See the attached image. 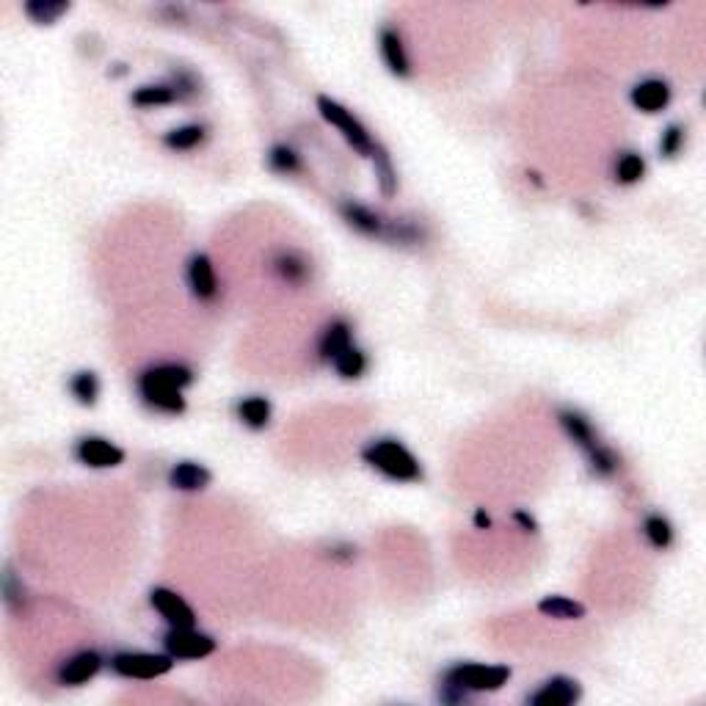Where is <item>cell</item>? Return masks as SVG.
Here are the masks:
<instances>
[{"mask_svg":"<svg viewBox=\"0 0 706 706\" xmlns=\"http://www.w3.org/2000/svg\"><path fill=\"white\" fill-rule=\"evenodd\" d=\"M194 381V367H188L185 362H155V365L144 367L136 376L138 400L149 411L180 417L188 409L185 389L191 387Z\"/></svg>","mask_w":706,"mask_h":706,"instance_id":"6da1fadb","label":"cell"},{"mask_svg":"<svg viewBox=\"0 0 706 706\" xmlns=\"http://www.w3.org/2000/svg\"><path fill=\"white\" fill-rule=\"evenodd\" d=\"M513 671L502 662H456L436 684V701L445 706H461L475 695L497 693L511 682Z\"/></svg>","mask_w":706,"mask_h":706,"instance_id":"7a4b0ae2","label":"cell"},{"mask_svg":"<svg viewBox=\"0 0 706 706\" xmlns=\"http://www.w3.org/2000/svg\"><path fill=\"white\" fill-rule=\"evenodd\" d=\"M362 461L392 483H417L422 480L420 458L400 439H373L362 450Z\"/></svg>","mask_w":706,"mask_h":706,"instance_id":"3957f363","label":"cell"},{"mask_svg":"<svg viewBox=\"0 0 706 706\" xmlns=\"http://www.w3.org/2000/svg\"><path fill=\"white\" fill-rule=\"evenodd\" d=\"M315 105H318V114L323 116V122L334 127L359 158H370L376 152V141L370 136V130L359 122V116L353 114L351 108H345V105L331 100L326 94H320Z\"/></svg>","mask_w":706,"mask_h":706,"instance_id":"277c9868","label":"cell"},{"mask_svg":"<svg viewBox=\"0 0 706 706\" xmlns=\"http://www.w3.org/2000/svg\"><path fill=\"white\" fill-rule=\"evenodd\" d=\"M174 657H169L166 651H114L108 657V668L116 673L119 679H130V682H152L166 676L174 668Z\"/></svg>","mask_w":706,"mask_h":706,"instance_id":"5b68a950","label":"cell"},{"mask_svg":"<svg viewBox=\"0 0 706 706\" xmlns=\"http://www.w3.org/2000/svg\"><path fill=\"white\" fill-rule=\"evenodd\" d=\"M199 94V80L194 78V72L188 69H177L169 80L163 83H147V86H138L130 94V103L136 108H166V105L185 103Z\"/></svg>","mask_w":706,"mask_h":706,"instance_id":"8992f818","label":"cell"},{"mask_svg":"<svg viewBox=\"0 0 706 706\" xmlns=\"http://www.w3.org/2000/svg\"><path fill=\"white\" fill-rule=\"evenodd\" d=\"M160 646L177 662H196L216 654L218 640L196 627H169L160 638Z\"/></svg>","mask_w":706,"mask_h":706,"instance_id":"52a82bcc","label":"cell"},{"mask_svg":"<svg viewBox=\"0 0 706 706\" xmlns=\"http://www.w3.org/2000/svg\"><path fill=\"white\" fill-rule=\"evenodd\" d=\"M72 453L78 458V464L89 469H116L122 467L127 458L125 450L116 445V442L105 439V436H94V433L80 436L75 447H72Z\"/></svg>","mask_w":706,"mask_h":706,"instance_id":"ba28073f","label":"cell"},{"mask_svg":"<svg viewBox=\"0 0 706 706\" xmlns=\"http://www.w3.org/2000/svg\"><path fill=\"white\" fill-rule=\"evenodd\" d=\"M108 660L97 649H80L75 654H69L67 660L58 662L56 682L61 687H83L92 679H97V673L103 671Z\"/></svg>","mask_w":706,"mask_h":706,"instance_id":"9c48e42d","label":"cell"},{"mask_svg":"<svg viewBox=\"0 0 706 706\" xmlns=\"http://www.w3.org/2000/svg\"><path fill=\"white\" fill-rule=\"evenodd\" d=\"M185 282H188L191 296H194L196 301H202V304L216 301L218 293H221L216 262L210 260V254H205V251H194V254L185 260Z\"/></svg>","mask_w":706,"mask_h":706,"instance_id":"30bf717a","label":"cell"},{"mask_svg":"<svg viewBox=\"0 0 706 706\" xmlns=\"http://www.w3.org/2000/svg\"><path fill=\"white\" fill-rule=\"evenodd\" d=\"M149 607L163 618L166 627H196V613L191 604L185 602V596L171 591L166 585H155L149 591Z\"/></svg>","mask_w":706,"mask_h":706,"instance_id":"8fae6325","label":"cell"},{"mask_svg":"<svg viewBox=\"0 0 706 706\" xmlns=\"http://www.w3.org/2000/svg\"><path fill=\"white\" fill-rule=\"evenodd\" d=\"M582 698V684L571 676H549L533 693L524 695L527 706H571Z\"/></svg>","mask_w":706,"mask_h":706,"instance_id":"7c38bea8","label":"cell"},{"mask_svg":"<svg viewBox=\"0 0 706 706\" xmlns=\"http://www.w3.org/2000/svg\"><path fill=\"white\" fill-rule=\"evenodd\" d=\"M673 100V89L671 83L665 78H657V75H649V78H640L632 89H629V103L635 105V111L646 116H657L662 114Z\"/></svg>","mask_w":706,"mask_h":706,"instance_id":"4fadbf2b","label":"cell"},{"mask_svg":"<svg viewBox=\"0 0 706 706\" xmlns=\"http://www.w3.org/2000/svg\"><path fill=\"white\" fill-rule=\"evenodd\" d=\"M378 53H381V61H384V67L389 69V75H395V78L400 80L411 78L414 67H411L409 50H406V39H403V34H400L398 28L384 25V28L378 31Z\"/></svg>","mask_w":706,"mask_h":706,"instance_id":"5bb4252c","label":"cell"},{"mask_svg":"<svg viewBox=\"0 0 706 706\" xmlns=\"http://www.w3.org/2000/svg\"><path fill=\"white\" fill-rule=\"evenodd\" d=\"M340 216L353 232H359V235H365V238L387 240L392 218H384L381 213H376L373 207L359 205V202L348 199V202H342L340 205Z\"/></svg>","mask_w":706,"mask_h":706,"instance_id":"9a60e30c","label":"cell"},{"mask_svg":"<svg viewBox=\"0 0 706 706\" xmlns=\"http://www.w3.org/2000/svg\"><path fill=\"white\" fill-rule=\"evenodd\" d=\"M558 425L560 431L566 433V439H569L571 445L577 447V450H582V456H591L593 450H599V447L604 445L602 439H599V433H596V428H593V422L588 420L582 411L560 409Z\"/></svg>","mask_w":706,"mask_h":706,"instance_id":"2e32d148","label":"cell"},{"mask_svg":"<svg viewBox=\"0 0 706 706\" xmlns=\"http://www.w3.org/2000/svg\"><path fill=\"white\" fill-rule=\"evenodd\" d=\"M171 491H180V494H199L213 483V472L199 464V461H174L166 475Z\"/></svg>","mask_w":706,"mask_h":706,"instance_id":"e0dca14e","label":"cell"},{"mask_svg":"<svg viewBox=\"0 0 706 706\" xmlns=\"http://www.w3.org/2000/svg\"><path fill=\"white\" fill-rule=\"evenodd\" d=\"M271 271L274 276L287 287H301L307 285L309 276H312V262L304 251L298 249H282L276 251L274 260H271Z\"/></svg>","mask_w":706,"mask_h":706,"instance_id":"ac0fdd59","label":"cell"},{"mask_svg":"<svg viewBox=\"0 0 706 706\" xmlns=\"http://www.w3.org/2000/svg\"><path fill=\"white\" fill-rule=\"evenodd\" d=\"M353 326L348 318H331L318 337V359L331 365L348 345H353Z\"/></svg>","mask_w":706,"mask_h":706,"instance_id":"d6986e66","label":"cell"},{"mask_svg":"<svg viewBox=\"0 0 706 706\" xmlns=\"http://www.w3.org/2000/svg\"><path fill=\"white\" fill-rule=\"evenodd\" d=\"M235 417L249 431H265L271 425V420H274V406H271V400L265 398V395H246V398L238 400Z\"/></svg>","mask_w":706,"mask_h":706,"instance_id":"ffe728a7","label":"cell"},{"mask_svg":"<svg viewBox=\"0 0 706 706\" xmlns=\"http://www.w3.org/2000/svg\"><path fill=\"white\" fill-rule=\"evenodd\" d=\"M67 389L78 406L92 409V406H97V400H100L103 384H100V376H97L94 370H78V373H72V376H69Z\"/></svg>","mask_w":706,"mask_h":706,"instance_id":"44dd1931","label":"cell"},{"mask_svg":"<svg viewBox=\"0 0 706 706\" xmlns=\"http://www.w3.org/2000/svg\"><path fill=\"white\" fill-rule=\"evenodd\" d=\"M163 147L171 152H191V149L202 147L207 141V125L202 122H188V125L171 127L169 133H163Z\"/></svg>","mask_w":706,"mask_h":706,"instance_id":"7402d4cb","label":"cell"},{"mask_svg":"<svg viewBox=\"0 0 706 706\" xmlns=\"http://www.w3.org/2000/svg\"><path fill=\"white\" fill-rule=\"evenodd\" d=\"M640 533L643 538L649 541L651 547L657 552H665V549L673 547V538H676V530H673V522L665 516V513H646L643 516V524H640Z\"/></svg>","mask_w":706,"mask_h":706,"instance_id":"603a6c76","label":"cell"},{"mask_svg":"<svg viewBox=\"0 0 706 706\" xmlns=\"http://www.w3.org/2000/svg\"><path fill=\"white\" fill-rule=\"evenodd\" d=\"M538 613L544 618H555V621H582L585 618V604L571 599V596H560V593H552V596H544L538 602Z\"/></svg>","mask_w":706,"mask_h":706,"instance_id":"cb8c5ba5","label":"cell"},{"mask_svg":"<svg viewBox=\"0 0 706 706\" xmlns=\"http://www.w3.org/2000/svg\"><path fill=\"white\" fill-rule=\"evenodd\" d=\"M646 171H649V163L635 149L618 152V158L613 163V177L618 185H638L646 177Z\"/></svg>","mask_w":706,"mask_h":706,"instance_id":"d4e9b609","label":"cell"},{"mask_svg":"<svg viewBox=\"0 0 706 706\" xmlns=\"http://www.w3.org/2000/svg\"><path fill=\"white\" fill-rule=\"evenodd\" d=\"M331 367H334V373H337L342 381H359V378L367 373L370 359H367V353L353 342V345H348V348L331 362Z\"/></svg>","mask_w":706,"mask_h":706,"instance_id":"484cf974","label":"cell"},{"mask_svg":"<svg viewBox=\"0 0 706 706\" xmlns=\"http://www.w3.org/2000/svg\"><path fill=\"white\" fill-rule=\"evenodd\" d=\"M72 9L69 0H28L23 3L25 17L34 25H56Z\"/></svg>","mask_w":706,"mask_h":706,"instance_id":"4316f807","label":"cell"},{"mask_svg":"<svg viewBox=\"0 0 706 706\" xmlns=\"http://www.w3.org/2000/svg\"><path fill=\"white\" fill-rule=\"evenodd\" d=\"M370 160H373V169H376L378 191H381L384 199H392V196L398 194V171L392 166L389 152L381 144H376V152L370 155Z\"/></svg>","mask_w":706,"mask_h":706,"instance_id":"83f0119b","label":"cell"},{"mask_svg":"<svg viewBox=\"0 0 706 706\" xmlns=\"http://www.w3.org/2000/svg\"><path fill=\"white\" fill-rule=\"evenodd\" d=\"M265 160H268V169L276 171V174H285V177L304 171V160L298 155V149H293L290 144H274L268 149Z\"/></svg>","mask_w":706,"mask_h":706,"instance_id":"f1b7e54d","label":"cell"},{"mask_svg":"<svg viewBox=\"0 0 706 706\" xmlns=\"http://www.w3.org/2000/svg\"><path fill=\"white\" fill-rule=\"evenodd\" d=\"M585 461H588V469H591L593 478L607 480L621 472V456L610 445H602L599 450H593L591 456H585Z\"/></svg>","mask_w":706,"mask_h":706,"instance_id":"f546056e","label":"cell"},{"mask_svg":"<svg viewBox=\"0 0 706 706\" xmlns=\"http://www.w3.org/2000/svg\"><path fill=\"white\" fill-rule=\"evenodd\" d=\"M684 144H687V127L679 125V122H671L668 127H662L660 141H657V152H660V158L673 160L682 155Z\"/></svg>","mask_w":706,"mask_h":706,"instance_id":"4dcf8cb0","label":"cell"},{"mask_svg":"<svg viewBox=\"0 0 706 706\" xmlns=\"http://www.w3.org/2000/svg\"><path fill=\"white\" fill-rule=\"evenodd\" d=\"M3 604H6L12 613H23L25 604H28L23 580H20L12 569H6V574H3Z\"/></svg>","mask_w":706,"mask_h":706,"instance_id":"1f68e13d","label":"cell"},{"mask_svg":"<svg viewBox=\"0 0 706 706\" xmlns=\"http://www.w3.org/2000/svg\"><path fill=\"white\" fill-rule=\"evenodd\" d=\"M511 519H513V524L522 530L524 536H538V530H541V527H538L536 516H533L530 511H524V508H516V511L511 513Z\"/></svg>","mask_w":706,"mask_h":706,"instance_id":"d6a6232c","label":"cell"},{"mask_svg":"<svg viewBox=\"0 0 706 706\" xmlns=\"http://www.w3.org/2000/svg\"><path fill=\"white\" fill-rule=\"evenodd\" d=\"M329 558L337 560V563H353V560H356V547H353V544H348V541L331 544Z\"/></svg>","mask_w":706,"mask_h":706,"instance_id":"836d02e7","label":"cell"},{"mask_svg":"<svg viewBox=\"0 0 706 706\" xmlns=\"http://www.w3.org/2000/svg\"><path fill=\"white\" fill-rule=\"evenodd\" d=\"M475 527H478V530H489L491 527V516L486 513V508H478V511H475Z\"/></svg>","mask_w":706,"mask_h":706,"instance_id":"e575fe53","label":"cell"}]
</instances>
